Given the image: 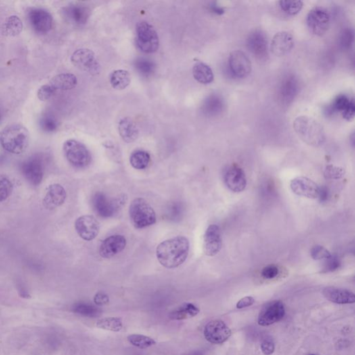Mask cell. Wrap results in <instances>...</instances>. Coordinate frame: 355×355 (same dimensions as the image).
Returning a JSON list of instances; mask_svg holds the SVG:
<instances>
[{
  "label": "cell",
  "instance_id": "32",
  "mask_svg": "<svg viewBox=\"0 0 355 355\" xmlns=\"http://www.w3.org/2000/svg\"><path fill=\"white\" fill-rule=\"evenodd\" d=\"M150 161V155L145 151H135L130 155V165L136 170H145L149 166Z\"/></svg>",
  "mask_w": 355,
  "mask_h": 355
},
{
  "label": "cell",
  "instance_id": "17",
  "mask_svg": "<svg viewBox=\"0 0 355 355\" xmlns=\"http://www.w3.org/2000/svg\"><path fill=\"white\" fill-rule=\"evenodd\" d=\"M222 239L220 228L216 225H210L205 231L203 237V251L208 256H214L221 251Z\"/></svg>",
  "mask_w": 355,
  "mask_h": 355
},
{
  "label": "cell",
  "instance_id": "3",
  "mask_svg": "<svg viewBox=\"0 0 355 355\" xmlns=\"http://www.w3.org/2000/svg\"><path fill=\"white\" fill-rule=\"evenodd\" d=\"M293 128L304 143L319 147L325 141V134L319 122L308 116H299L293 122Z\"/></svg>",
  "mask_w": 355,
  "mask_h": 355
},
{
  "label": "cell",
  "instance_id": "31",
  "mask_svg": "<svg viewBox=\"0 0 355 355\" xmlns=\"http://www.w3.org/2000/svg\"><path fill=\"white\" fill-rule=\"evenodd\" d=\"M110 82L115 89H125L130 83V74L128 71L124 70H115L111 74Z\"/></svg>",
  "mask_w": 355,
  "mask_h": 355
},
{
  "label": "cell",
  "instance_id": "38",
  "mask_svg": "<svg viewBox=\"0 0 355 355\" xmlns=\"http://www.w3.org/2000/svg\"><path fill=\"white\" fill-rule=\"evenodd\" d=\"M128 342L140 349H147L156 344L154 339L147 336L131 335L128 337Z\"/></svg>",
  "mask_w": 355,
  "mask_h": 355
},
{
  "label": "cell",
  "instance_id": "52",
  "mask_svg": "<svg viewBox=\"0 0 355 355\" xmlns=\"http://www.w3.org/2000/svg\"><path fill=\"white\" fill-rule=\"evenodd\" d=\"M211 9L213 12L216 13L218 15H222L224 13V9L222 7H219V6L214 5L211 6Z\"/></svg>",
  "mask_w": 355,
  "mask_h": 355
},
{
  "label": "cell",
  "instance_id": "37",
  "mask_svg": "<svg viewBox=\"0 0 355 355\" xmlns=\"http://www.w3.org/2000/svg\"><path fill=\"white\" fill-rule=\"evenodd\" d=\"M135 68L140 75L148 77L154 72L155 65L149 59L140 58L135 61Z\"/></svg>",
  "mask_w": 355,
  "mask_h": 355
},
{
  "label": "cell",
  "instance_id": "13",
  "mask_svg": "<svg viewBox=\"0 0 355 355\" xmlns=\"http://www.w3.org/2000/svg\"><path fill=\"white\" fill-rule=\"evenodd\" d=\"M76 233L85 241H92L97 237L100 230V224L95 216H80L75 222Z\"/></svg>",
  "mask_w": 355,
  "mask_h": 355
},
{
  "label": "cell",
  "instance_id": "48",
  "mask_svg": "<svg viewBox=\"0 0 355 355\" xmlns=\"http://www.w3.org/2000/svg\"><path fill=\"white\" fill-rule=\"evenodd\" d=\"M279 274V269L275 265H268L262 269V276L265 279H274Z\"/></svg>",
  "mask_w": 355,
  "mask_h": 355
},
{
  "label": "cell",
  "instance_id": "22",
  "mask_svg": "<svg viewBox=\"0 0 355 355\" xmlns=\"http://www.w3.org/2000/svg\"><path fill=\"white\" fill-rule=\"evenodd\" d=\"M66 198L67 193L65 188L60 184H52L48 187L44 197V207L47 210H53L62 205Z\"/></svg>",
  "mask_w": 355,
  "mask_h": 355
},
{
  "label": "cell",
  "instance_id": "18",
  "mask_svg": "<svg viewBox=\"0 0 355 355\" xmlns=\"http://www.w3.org/2000/svg\"><path fill=\"white\" fill-rule=\"evenodd\" d=\"M224 182L228 189L234 193H241L244 190L247 185L244 172L236 165H233L226 170L224 174Z\"/></svg>",
  "mask_w": 355,
  "mask_h": 355
},
{
  "label": "cell",
  "instance_id": "21",
  "mask_svg": "<svg viewBox=\"0 0 355 355\" xmlns=\"http://www.w3.org/2000/svg\"><path fill=\"white\" fill-rule=\"evenodd\" d=\"M294 45L293 36L287 32L277 33L270 43V49L274 55L283 57L290 52Z\"/></svg>",
  "mask_w": 355,
  "mask_h": 355
},
{
  "label": "cell",
  "instance_id": "23",
  "mask_svg": "<svg viewBox=\"0 0 355 355\" xmlns=\"http://www.w3.org/2000/svg\"><path fill=\"white\" fill-rule=\"evenodd\" d=\"M323 295L327 300L337 304H352L355 302L354 293L341 288L326 287L323 290Z\"/></svg>",
  "mask_w": 355,
  "mask_h": 355
},
{
  "label": "cell",
  "instance_id": "27",
  "mask_svg": "<svg viewBox=\"0 0 355 355\" xmlns=\"http://www.w3.org/2000/svg\"><path fill=\"white\" fill-rule=\"evenodd\" d=\"M119 133L126 143H131L138 139L139 130L131 119L123 118L119 123Z\"/></svg>",
  "mask_w": 355,
  "mask_h": 355
},
{
  "label": "cell",
  "instance_id": "14",
  "mask_svg": "<svg viewBox=\"0 0 355 355\" xmlns=\"http://www.w3.org/2000/svg\"><path fill=\"white\" fill-rule=\"evenodd\" d=\"M285 314V305L281 301H276L266 305L261 311L258 317V324L268 326L280 321Z\"/></svg>",
  "mask_w": 355,
  "mask_h": 355
},
{
  "label": "cell",
  "instance_id": "51",
  "mask_svg": "<svg viewBox=\"0 0 355 355\" xmlns=\"http://www.w3.org/2000/svg\"><path fill=\"white\" fill-rule=\"evenodd\" d=\"M328 197H329V193H328L327 188L325 187H320L318 199H319L320 202H325L327 200Z\"/></svg>",
  "mask_w": 355,
  "mask_h": 355
},
{
  "label": "cell",
  "instance_id": "24",
  "mask_svg": "<svg viewBox=\"0 0 355 355\" xmlns=\"http://www.w3.org/2000/svg\"><path fill=\"white\" fill-rule=\"evenodd\" d=\"M330 110L333 113L340 112L345 120H352L354 117V99L345 95L338 96L330 107Z\"/></svg>",
  "mask_w": 355,
  "mask_h": 355
},
{
  "label": "cell",
  "instance_id": "35",
  "mask_svg": "<svg viewBox=\"0 0 355 355\" xmlns=\"http://www.w3.org/2000/svg\"><path fill=\"white\" fill-rule=\"evenodd\" d=\"M72 310V312L87 317H97L101 314L100 309L95 305L87 304V303H76L73 305Z\"/></svg>",
  "mask_w": 355,
  "mask_h": 355
},
{
  "label": "cell",
  "instance_id": "40",
  "mask_svg": "<svg viewBox=\"0 0 355 355\" xmlns=\"http://www.w3.org/2000/svg\"><path fill=\"white\" fill-rule=\"evenodd\" d=\"M39 125L43 131L53 133L59 127V122L53 115H45L40 119Z\"/></svg>",
  "mask_w": 355,
  "mask_h": 355
},
{
  "label": "cell",
  "instance_id": "43",
  "mask_svg": "<svg viewBox=\"0 0 355 355\" xmlns=\"http://www.w3.org/2000/svg\"><path fill=\"white\" fill-rule=\"evenodd\" d=\"M311 256L315 260H323V259L329 258L331 256V254L322 245H315L312 248L311 250Z\"/></svg>",
  "mask_w": 355,
  "mask_h": 355
},
{
  "label": "cell",
  "instance_id": "49",
  "mask_svg": "<svg viewBox=\"0 0 355 355\" xmlns=\"http://www.w3.org/2000/svg\"><path fill=\"white\" fill-rule=\"evenodd\" d=\"M94 302L97 305H107L109 303V297L104 293L99 292L94 297Z\"/></svg>",
  "mask_w": 355,
  "mask_h": 355
},
{
  "label": "cell",
  "instance_id": "34",
  "mask_svg": "<svg viewBox=\"0 0 355 355\" xmlns=\"http://www.w3.org/2000/svg\"><path fill=\"white\" fill-rule=\"evenodd\" d=\"M23 30V23L17 15H11L6 20L4 30L6 35L16 36L19 35Z\"/></svg>",
  "mask_w": 355,
  "mask_h": 355
},
{
  "label": "cell",
  "instance_id": "6",
  "mask_svg": "<svg viewBox=\"0 0 355 355\" xmlns=\"http://www.w3.org/2000/svg\"><path fill=\"white\" fill-rule=\"evenodd\" d=\"M136 44L144 53H154L159 47V38L156 31L149 23L142 21L136 28Z\"/></svg>",
  "mask_w": 355,
  "mask_h": 355
},
{
  "label": "cell",
  "instance_id": "54",
  "mask_svg": "<svg viewBox=\"0 0 355 355\" xmlns=\"http://www.w3.org/2000/svg\"><path fill=\"white\" fill-rule=\"evenodd\" d=\"M2 118V114H1V111H0V120H1Z\"/></svg>",
  "mask_w": 355,
  "mask_h": 355
},
{
  "label": "cell",
  "instance_id": "46",
  "mask_svg": "<svg viewBox=\"0 0 355 355\" xmlns=\"http://www.w3.org/2000/svg\"><path fill=\"white\" fill-rule=\"evenodd\" d=\"M353 38H354V35H353L352 31L350 29L345 30L341 34V45L345 49L349 48L352 45Z\"/></svg>",
  "mask_w": 355,
  "mask_h": 355
},
{
  "label": "cell",
  "instance_id": "11",
  "mask_svg": "<svg viewBox=\"0 0 355 355\" xmlns=\"http://www.w3.org/2000/svg\"><path fill=\"white\" fill-rule=\"evenodd\" d=\"M206 340L213 344H222L231 336V330L221 320L209 322L204 328Z\"/></svg>",
  "mask_w": 355,
  "mask_h": 355
},
{
  "label": "cell",
  "instance_id": "5",
  "mask_svg": "<svg viewBox=\"0 0 355 355\" xmlns=\"http://www.w3.org/2000/svg\"><path fill=\"white\" fill-rule=\"evenodd\" d=\"M65 158L74 168H87L92 161L90 151L84 144L75 140H68L63 145Z\"/></svg>",
  "mask_w": 355,
  "mask_h": 355
},
{
  "label": "cell",
  "instance_id": "7",
  "mask_svg": "<svg viewBox=\"0 0 355 355\" xmlns=\"http://www.w3.org/2000/svg\"><path fill=\"white\" fill-rule=\"evenodd\" d=\"M125 198L120 196L117 199H111L105 194L97 193L93 198L92 205L94 211L101 217H112L124 204Z\"/></svg>",
  "mask_w": 355,
  "mask_h": 355
},
{
  "label": "cell",
  "instance_id": "53",
  "mask_svg": "<svg viewBox=\"0 0 355 355\" xmlns=\"http://www.w3.org/2000/svg\"><path fill=\"white\" fill-rule=\"evenodd\" d=\"M184 355H203V352L201 351H193V352Z\"/></svg>",
  "mask_w": 355,
  "mask_h": 355
},
{
  "label": "cell",
  "instance_id": "15",
  "mask_svg": "<svg viewBox=\"0 0 355 355\" xmlns=\"http://www.w3.org/2000/svg\"><path fill=\"white\" fill-rule=\"evenodd\" d=\"M230 70L237 78H245L251 72L250 59L243 51L235 50L230 53L229 57Z\"/></svg>",
  "mask_w": 355,
  "mask_h": 355
},
{
  "label": "cell",
  "instance_id": "4",
  "mask_svg": "<svg viewBox=\"0 0 355 355\" xmlns=\"http://www.w3.org/2000/svg\"><path fill=\"white\" fill-rule=\"evenodd\" d=\"M129 216L132 224L138 229L149 227L156 222L154 210L143 198H137L130 203Z\"/></svg>",
  "mask_w": 355,
  "mask_h": 355
},
{
  "label": "cell",
  "instance_id": "33",
  "mask_svg": "<svg viewBox=\"0 0 355 355\" xmlns=\"http://www.w3.org/2000/svg\"><path fill=\"white\" fill-rule=\"evenodd\" d=\"M224 101L216 95H211L205 101L203 105V112L208 115H216L222 112Z\"/></svg>",
  "mask_w": 355,
  "mask_h": 355
},
{
  "label": "cell",
  "instance_id": "55",
  "mask_svg": "<svg viewBox=\"0 0 355 355\" xmlns=\"http://www.w3.org/2000/svg\"><path fill=\"white\" fill-rule=\"evenodd\" d=\"M309 355H316V354H309Z\"/></svg>",
  "mask_w": 355,
  "mask_h": 355
},
{
  "label": "cell",
  "instance_id": "50",
  "mask_svg": "<svg viewBox=\"0 0 355 355\" xmlns=\"http://www.w3.org/2000/svg\"><path fill=\"white\" fill-rule=\"evenodd\" d=\"M255 299L251 296H247L241 298L240 301L237 303V309H243L247 308V307L251 306L254 304Z\"/></svg>",
  "mask_w": 355,
  "mask_h": 355
},
{
  "label": "cell",
  "instance_id": "45",
  "mask_svg": "<svg viewBox=\"0 0 355 355\" xmlns=\"http://www.w3.org/2000/svg\"><path fill=\"white\" fill-rule=\"evenodd\" d=\"M341 266V262L339 259L335 255L330 256L329 258L326 259L325 264H324L323 272H333L339 269Z\"/></svg>",
  "mask_w": 355,
  "mask_h": 355
},
{
  "label": "cell",
  "instance_id": "29",
  "mask_svg": "<svg viewBox=\"0 0 355 355\" xmlns=\"http://www.w3.org/2000/svg\"><path fill=\"white\" fill-rule=\"evenodd\" d=\"M49 84L56 90H72L77 85V78L70 73H63L53 77Z\"/></svg>",
  "mask_w": 355,
  "mask_h": 355
},
{
  "label": "cell",
  "instance_id": "2",
  "mask_svg": "<svg viewBox=\"0 0 355 355\" xmlns=\"http://www.w3.org/2000/svg\"><path fill=\"white\" fill-rule=\"evenodd\" d=\"M29 143L30 133L22 124H11L0 132V145L5 150L13 154L25 152Z\"/></svg>",
  "mask_w": 355,
  "mask_h": 355
},
{
  "label": "cell",
  "instance_id": "41",
  "mask_svg": "<svg viewBox=\"0 0 355 355\" xmlns=\"http://www.w3.org/2000/svg\"><path fill=\"white\" fill-rule=\"evenodd\" d=\"M280 7L282 11L288 15H295L301 12L303 9V3L302 1H280Z\"/></svg>",
  "mask_w": 355,
  "mask_h": 355
},
{
  "label": "cell",
  "instance_id": "39",
  "mask_svg": "<svg viewBox=\"0 0 355 355\" xmlns=\"http://www.w3.org/2000/svg\"><path fill=\"white\" fill-rule=\"evenodd\" d=\"M13 185L7 176L0 175V202L7 200L12 194Z\"/></svg>",
  "mask_w": 355,
  "mask_h": 355
},
{
  "label": "cell",
  "instance_id": "47",
  "mask_svg": "<svg viewBox=\"0 0 355 355\" xmlns=\"http://www.w3.org/2000/svg\"><path fill=\"white\" fill-rule=\"evenodd\" d=\"M262 352L265 355L273 354L275 351V343L271 338L267 337L264 339L261 344Z\"/></svg>",
  "mask_w": 355,
  "mask_h": 355
},
{
  "label": "cell",
  "instance_id": "9",
  "mask_svg": "<svg viewBox=\"0 0 355 355\" xmlns=\"http://www.w3.org/2000/svg\"><path fill=\"white\" fill-rule=\"evenodd\" d=\"M307 22L313 34L321 36L329 30L330 15L325 8L314 7L309 12Z\"/></svg>",
  "mask_w": 355,
  "mask_h": 355
},
{
  "label": "cell",
  "instance_id": "26",
  "mask_svg": "<svg viewBox=\"0 0 355 355\" xmlns=\"http://www.w3.org/2000/svg\"><path fill=\"white\" fill-rule=\"evenodd\" d=\"M65 15L67 19L76 25L85 24L90 18V10L84 5H74L65 8Z\"/></svg>",
  "mask_w": 355,
  "mask_h": 355
},
{
  "label": "cell",
  "instance_id": "42",
  "mask_svg": "<svg viewBox=\"0 0 355 355\" xmlns=\"http://www.w3.org/2000/svg\"><path fill=\"white\" fill-rule=\"evenodd\" d=\"M345 174L344 169L335 165H327L324 171V176L326 179L338 180L342 178Z\"/></svg>",
  "mask_w": 355,
  "mask_h": 355
},
{
  "label": "cell",
  "instance_id": "44",
  "mask_svg": "<svg viewBox=\"0 0 355 355\" xmlns=\"http://www.w3.org/2000/svg\"><path fill=\"white\" fill-rule=\"evenodd\" d=\"M56 91H57V90H56L50 84L42 86L38 90V98L40 101H47L52 97L53 94L56 93Z\"/></svg>",
  "mask_w": 355,
  "mask_h": 355
},
{
  "label": "cell",
  "instance_id": "28",
  "mask_svg": "<svg viewBox=\"0 0 355 355\" xmlns=\"http://www.w3.org/2000/svg\"><path fill=\"white\" fill-rule=\"evenodd\" d=\"M199 312L200 310L193 303H184L172 311L169 314V317L174 320H185L195 317L199 314Z\"/></svg>",
  "mask_w": 355,
  "mask_h": 355
},
{
  "label": "cell",
  "instance_id": "12",
  "mask_svg": "<svg viewBox=\"0 0 355 355\" xmlns=\"http://www.w3.org/2000/svg\"><path fill=\"white\" fill-rule=\"evenodd\" d=\"M28 20L32 28L40 34H45L52 28V15L49 11L41 8L31 9L28 13Z\"/></svg>",
  "mask_w": 355,
  "mask_h": 355
},
{
  "label": "cell",
  "instance_id": "19",
  "mask_svg": "<svg viewBox=\"0 0 355 355\" xmlns=\"http://www.w3.org/2000/svg\"><path fill=\"white\" fill-rule=\"evenodd\" d=\"M247 47L255 57L262 59L268 54V43L266 36L261 30H255L249 34Z\"/></svg>",
  "mask_w": 355,
  "mask_h": 355
},
{
  "label": "cell",
  "instance_id": "10",
  "mask_svg": "<svg viewBox=\"0 0 355 355\" xmlns=\"http://www.w3.org/2000/svg\"><path fill=\"white\" fill-rule=\"evenodd\" d=\"M71 61L76 68L91 74H97L100 69L95 53L89 49H77L71 57Z\"/></svg>",
  "mask_w": 355,
  "mask_h": 355
},
{
  "label": "cell",
  "instance_id": "8",
  "mask_svg": "<svg viewBox=\"0 0 355 355\" xmlns=\"http://www.w3.org/2000/svg\"><path fill=\"white\" fill-rule=\"evenodd\" d=\"M21 172L31 185H40L45 174V165L43 159L39 155H32L22 163Z\"/></svg>",
  "mask_w": 355,
  "mask_h": 355
},
{
  "label": "cell",
  "instance_id": "36",
  "mask_svg": "<svg viewBox=\"0 0 355 355\" xmlns=\"http://www.w3.org/2000/svg\"><path fill=\"white\" fill-rule=\"evenodd\" d=\"M96 325L101 329L112 332H120L123 328L122 320L118 317L103 318L98 320Z\"/></svg>",
  "mask_w": 355,
  "mask_h": 355
},
{
  "label": "cell",
  "instance_id": "1",
  "mask_svg": "<svg viewBox=\"0 0 355 355\" xmlns=\"http://www.w3.org/2000/svg\"><path fill=\"white\" fill-rule=\"evenodd\" d=\"M189 241L183 236H178L160 243L156 249V256L161 265L167 268H175L187 260Z\"/></svg>",
  "mask_w": 355,
  "mask_h": 355
},
{
  "label": "cell",
  "instance_id": "25",
  "mask_svg": "<svg viewBox=\"0 0 355 355\" xmlns=\"http://www.w3.org/2000/svg\"><path fill=\"white\" fill-rule=\"evenodd\" d=\"M298 82L293 76L286 77L281 83L279 89V97L282 102L288 104L295 99L298 93Z\"/></svg>",
  "mask_w": 355,
  "mask_h": 355
},
{
  "label": "cell",
  "instance_id": "20",
  "mask_svg": "<svg viewBox=\"0 0 355 355\" xmlns=\"http://www.w3.org/2000/svg\"><path fill=\"white\" fill-rule=\"evenodd\" d=\"M126 245V239L124 236H111L101 243L99 254L103 258H111L124 251Z\"/></svg>",
  "mask_w": 355,
  "mask_h": 355
},
{
  "label": "cell",
  "instance_id": "30",
  "mask_svg": "<svg viewBox=\"0 0 355 355\" xmlns=\"http://www.w3.org/2000/svg\"><path fill=\"white\" fill-rule=\"evenodd\" d=\"M193 76L198 82L202 84H209L214 80V74L209 65L198 61L193 67Z\"/></svg>",
  "mask_w": 355,
  "mask_h": 355
},
{
  "label": "cell",
  "instance_id": "16",
  "mask_svg": "<svg viewBox=\"0 0 355 355\" xmlns=\"http://www.w3.org/2000/svg\"><path fill=\"white\" fill-rule=\"evenodd\" d=\"M290 187L293 193L308 199H318L320 187L310 178L299 176L291 181Z\"/></svg>",
  "mask_w": 355,
  "mask_h": 355
}]
</instances>
